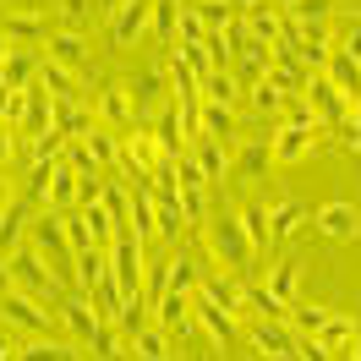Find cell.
<instances>
[{"mask_svg":"<svg viewBox=\"0 0 361 361\" xmlns=\"http://www.w3.org/2000/svg\"><path fill=\"white\" fill-rule=\"evenodd\" d=\"M6 269H11V290H27L33 301H44V307H61V295H66V285H61V274L44 263V252L33 247H17L11 257H6Z\"/></svg>","mask_w":361,"mask_h":361,"instance_id":"6da1fadb","label":"cell"},{"mask_svg":"<svg viewBox=\"0 0 361 361\" xmlns=\"http://www.w3.org/2000/svg\"><path fill=\"white\" fill-rule=\"evenodd\" d=\"M208 241H214V257H219L230 274H247L252 263H257V247H252L241 214H219V219H208Z\"/></svg>","mask_w":361,"mask_h":361,"instance_id":"7a4b0ae2","label":"cell"},{"mask_svg":"<svg viewBox=\"0 0 361 361\" xmlns=\"http://www.w3.org/2000/svg\"><path fill=\"white\" fill-rule=\"evenodd\" d=\"M301 99H307V110H312L317 132H334L339 121L350 115V99L329 82V71H307V88H301Z\"/></svg>","mask_w":361,"mask_h":361,"instance_id":"3957f363","label":"cell"},{"mask_svg":"<svg viewBox=\"0 0 361 361\" xmlns=\"http://www.w3.org/2000/svg\"><path fill=\"white\" fill-rule=\"evenodd\" d=\"M27 235H33V247L44 252V263L55 274H66L71 269V241H66V219L55 214V208H39V219L27 225Z\"/></svg>","mask_w":361,"mask_h":361,"instance_id":"277c9868","label":"cell"},{"mask_svg":"<svg viewBox=\"0 0 361 361\" xmlns=\"http://www.w3.org/2000/svg\"><path fill=\"white\" fill-rule=\"evenodd\" d=\"M55 317L66 323L71 345H88V339L99 334V323H110V317L99 312V301H93L88 290H66V295H61V307H55Z\"/></svg>","mask_w":361,"mask_h":361,"instance_id":"5b68a950","label":"cell"},{"mask_svg":"<svg viewBox=\"0 0 361 361\" xmlns=\"http://www.w3.org/2000/svg\"><path fill=\"white\" fill-rule=\"evenodd\" d=\"M110 279H115V290H121V301H137L142 295V247H137V235H115V247H110Z\"/></svg>","mask_w":361,"mask_h":361,"instance_id":"8992f818","label":"cell"},{"mask_svg":"<svg viewBox=\"0 0 361 361\" xmlns=\"http://www.w3.org/2000/svg\"><path fill=\"white\" fill-rule=\"evenodd\" d=\"M241 33H247L252 44L274 49V44L290 39V23H285V11H274V6H247V11H241Z\"/></svg>","mask_w":361,"mask_h":361,"instance_id":"52a82bcc","label":"cell"},{"mask_svg":"<svg viewBox=\"0 0 361 361\" xmlns=\"http://www.w3.org/2000/svg\"><path fill=\"white\" fill-rule=\"evenodd\" d=\"M0 312H6V323H17L27 334H49V323H55V312H49L44 301H33L27 290H6L0 295Z\"/></svg>","mask_w":361,"mask_h":361,"instance_id":"ba28073f","label":"cell"},{"mask_svg":"<svg viewBox=\"0 0 361 361\" xmlns=\"http://www.w3.org/2000/svg\"><path fill=\"white\" fill-rule=\"evenodd\" d=\"M269 142H274V164H301V159L317 148V126L312 121H285Z\"/></svg>","mask_w":361,"mask_h":361,"instance_id":"9c48e42d","label":"cell"},{"mask_svg":"<svg viewBox=\"0 0 361 361\" xmlns=\"http://www.w3.org/2000/svg\"><path fill=\"white\" fill-rule=\"evenodd\" d=\"M312 225L329 235V241H361V208L345 203V197H334V203H323L312 214Z\"/></svg>","mask_w":361,"mask_h":361,"instance_id":"30bf717a","label":"cell"},{"mask_svg":"<svg viewBox=\"0 0 361 361\" xmlns=\"http://www.w3.org/2000/svg\"><path fill=\"white\" fill-rule=\"evenodd\" d=\"M252 345L263 350V361H290L295 356V334L285 317H257L252 323Z\"/></svg>","mask_w":361,"mask_h":361,"instance_id":"8fae6325","label":"cell"},{"mask_svg":"<svg viewBox=\"0 0 361 361\" xmlns=\"http://www.w3.org/2000/svg\"><path fill=\"white\" fill-rule=\"evenodd\" d=\"M126 88H132V104H137V126H148V121L164 110V88H170V77H164L159 66H148L137 82H126Z\"/></svg>","mask_w":361,"mask_h":361,"instance_id":"7c38bea8","label":"cell"},{"mask_svg":"<svg viewBox=\"0 0 361 361\" xmlns=\"http://www.w3.org/2000/svg\"><path fill=\"white\" fill-rule=\"evenodd\" d=\"M99 115H104V126L110 132H137V104H132V88L126 82H110V88L99 93Z\"/></svg>","mask_w":361,"mask_h":361,"instance_id":"4fadbf2b","label":"cell"},{"mask_svg":"<svg viewBox=\"0 0 361 361\" xmlns=\"http://www.w3.org/2000/svg\"><path fill=\"white\" fill-rule=\"evenodd\" d=\"M148 11H154V0H126V6L110 17V39L121 49H132L137 39H148Z\"/></svg>","mask_w":361,"mask_h":361,"instance_id":"5bb4252c","label":"cell"},{"mask_svg":"<svg viewBox=\"0 0 361 361\" xmlns=\"http://www.w3.org/2000/svg\"><path fill=\"white\" fill-rule=\"evenodd\" d=\"M154 323L164 329V334H192L197 323H192V295H180V290H164V295H154Z\"/></svg>","mask_w":361,"mask_h":361,"instance_id":"9a60e30c","label":"cell"},{"mask_svg":"<svg viewBox=\"0 0 361 361\" xmlns=\"http://www.w3.org/2000/svg\"><path fill=\"white\" fill-rule=\"evenodd\" d=\"M44 49H49V61L55 66H66V71H82L88 66V39L77 33V27H55L44 39Z\"/></svg>","mask_w":361,"mask_h":361,"instance_id":"2e32d148","label":"cell"},{"mask_svg":"<svg viewBox=\"0 0 361 361\" xmlns=\"http://www.w3.org/2000/svg\"><path fill=\"white\" fill-rule=\"evenodd\" d=\"M269 164H274V142L269 137H252V142H241L235 159H230V180H257Z\"/></svg>","mask_w":361,"mask_h":361,"instance_id":"e0dca14e","label":"cell"},{"mask_svg":"<svg viewBox=\"0 0 361 361\" xmlns=\"http://www.w3.org/2000/svg\"><path fill=\"white\" fill-rule=\"evenodd\" d=\"M192 323H197V329H208V339H214V345H230V334H235V317H230L225 307H214L203 290L192 295Z\"/></svg>","mask_w":361,"mask_h":361,"instance_id":"ac0fdd59","label":"cell"},{"mask_svg":"<svg viewBox=\"0 0 361 361\" xmlns=\"http://www.w3.org/2000/svg\"><path fill=\"white\" fill-rule=\"evenodd\" d=\"M33 82H39V55L11 44L6 66H0V88H6V93H23V88H33Z\"/></svg>","mask_w":361,"mask_h":361,"instance_id":"d6986e66","label":"cell"},{"mask_svg":"<svg viewBox=\"0 0 361 361\" xmlns=\"http://www.w3.org/2000/svg\"><path fill=\"white\" fill-rule=\"evenodd\" d=\"M110 274V247H88V252H77L71 257V290H88L93 295V285Z\"/></svg>","mask_w":361,"mask_h":361,"instance_id":"ffe728a7","label":"cell"},{"mask_svg":"<svg viewBox=\"0 0 361 361\" xmlns=\"http://www.w3.org/2000/svg\"><path fill=\"white\" fill-rule=\"evenodd\" d=\"M317 345H323L329 356H350V345H356V317L329 312V317H323V329H317Z\"/></svg>","mask_w":361,"mask_h":361,"instance_id":"44dd1931","label":"cell"},{"mask_svg":"<svg viewBox=\"0 0 361 361\" xmlns=\"http://www.w3.org/2000/svg\"><path fill=\"white\" fill-rule=\"evenodd\" d=\"M23 235H27V203L11 197V203L0 208V257H11V252L23 247Z\"/></svg>","mask_w":361,"mask_h":361,"instance_id":"7402d4cb","label":"cell"},{"mask_svg":"<svg viewBox=\"0 0 361 361\" xmlns=\"http://www.w3.org/2000/svg\"><path fill=\"white\" fill-rule=\"evenodd\" d=\"M0 33H6L17 49H44V39H49V27L39 23L33 11H23V17H6V23H0Z\"/></svg>","mask_w":361,"mask_h":361,"instance_id":"603a6c76","label":"cell"},{"mask_svg":"<svg viewBox=\"0 0 361 361\" xmlns=\"http://www.w3.org/2000/svg\"><path fill=\"white\" fill-rule=\"evenodd\" d=\"M77 219L88 225L93 247H115V235H121V225L110 219V208H104V203H77Z\"/></svg>","mask_w":361,"mask_h":361,"instance_id":"cb8c5ba5","label":"cell"},{"mask_svg":"<svg viewBox=\"0 0 361 361\" xmlns=\"http://www.w3.org/2000/svg\"><path fill=\"white\" fill-rule=\"evenodd\" d=\"M301 225H307V208L295 203V197H285V203L269 208V241H290Z\"/></svg>","mask_w":361,"mask_h":361,"instance_id":"d4e9b609","label":"cell"},{"mask_svg":"<svg viewBox=\"0 0 361 361\" xmlns=\"http://www.w3.org/2000/svg\"><path fill=\"white\" fill-rule=\"evenodd\" d=\"M323 71H329V82H334V88L345 93L350 104L361 99V61H350V55H339V49H334V55H329V66H323Z\"/></svg>","mask_w":361,"mask_h":361,"instance_id":"484cf974","label":"cell"},{"mask_svg":"<svg viewBox=\"0 0 361 361\" xmlns=\"http://www.w3.org/2000/svg\"><path fill=\"white\" fill-rule=\"evenodd\" d=\"M203 137H208V142L235 148V110H230V104H208V99H203Z\"/></svg>","mask_w":361,"mask_h":361,"instance_id":"4316f807","label":"cell"},{"mask_svg":"<svg viewBox=\"0 0 361 361\" xmlns=\"http://www.w3.org/2000/svg\"><path fill=\"white\" fill-rule=\"evenodd\" d=\"M39 88L49 93V99H77V71H66V66H55V61H39Z\"/></svg>","mask_w":361,"mask_h":361,"instance_id":"83f0119b","label":"cell"},{"mask_svg":"<svg viewBox=\"0 0 361 361\" xmlns=\"http://www.w3.org/2000/svg\"><path fill=\"white\" fill-rule=\"evenodd\" d=\"M295 285H301V263H295V257H285V263H274V269H269V295L279 301V307H290V301H295Z\"/></svg>","mask_w":361,"mask_h":361,"instance_id":"f1b7e54d","label":"cell"},{"mask_svg":"<svg viewBox=\"0 0 361 361\" xmlns=\"http://www.w3.org/2000/svg\"><path fill=\"white\" fill-rule=\"evenodd\" d=\"M176 17H180V0H154V11H148V33L164 49H176Z\"/></svg>","mask_w":361,"mask_h":361,"instance_id":"f546056e","label":"cell"},{"mask_svg":"<svg viewBox=\"0 0 361 361\" xmlns=\"http://www.w3.org/2000/svg\"><path fill=\"white\" fill-rule=\"evenodd\" d=\"M285 99H290V93L279 88V82H269V77H257V82H252V88H247V104H252V110H257V115H263V121L285 110Z\"/></svg>","mask_w":361,"mask_h":361,"instance_id":"4dcf8cb0","label":"cell"},{"mask_svg":"<svg viewBox=\"0 0 361 361\" xmlns=\"http://www.w3.org/2000/svg\"><path fill=\"white\" fill-rule=\"evenodd\" d=\"M132 356H154V361H170V334L159 329L154 317H148V323H142V329L132 334Z\"/></svg>","mask_w":361,"mask_h":361,"instance_id":"1f68e13d","label":"cell"},{"mask_svg":"<svg viewBox=\"0 0 361 361\" xmlns=\"http://www.w3.org/2000/svg\"><path fill=\"white\" fill-rule=\"evenodd\" d=\"M176 170V164H170ZM176 203H180V219L186 225H208V186H180L176 180Z\"/></svg>","mask_w":361,"mask_h":361,"instance_id":"d6a6232c","label":"cell"},{"mask_svg":"<svg viewBox=\"0 0 361 361\" xmlns=\"http://www.w3.org/2000/svg\"><path fill=\"white\" fill-rule=\"evenodd\" d=\"M203 99H208V104H230V110H235V99H241L235 71H203Z\"/></svg>","mask_w":361,"mask_h":361,"instance_id":"836d02e7","label":"cell"},{"mask_svg":"<svg viewBox=\"0 0 361 361\" xmlns=\"http://www.w3.org/2000/svg\"><path fill=\"white\" fill-rule=\"evenodd\" d=\"M82 148L93 154V164H99V170L121 164V137H115V132H104V126H93V132L82 137Z\"/></svg>","mask_w":361,"mask_h":361,"instance_id":"e575fe53","label":"cell"},{"mask_svg":"<svg viewBox=\"0 0 361 361\" xmlns=\"http://www.w3.org/2000/svg\"><path fill=\"white\" fill-rule=\"evenodd\" d=\"M197 285H203V274H197V263H192L186 252H170V285H164V290L197 295Z\"/></svg>","mask_w":361,"mask_h":361,"instance_id":"d590c367","label":"cell"},{"mask_svg":"<svg viewBox=\"0 0 361 361\" xmlns=\"http://www.w3.org/2000/svg\"><path fill=\"white\" fill-rule=\"evenodd\" d=\"M323 317H329V307H285V323H290L295 339H317Z\"/></svg>","mask_w":361,"mask_h":361,"instance_id":"8d00e7d4","label":"cell"},{"mask_svg":"<svg viewBox=\"0 0 361 361\" xmlns=\"http://www.w3.org/2000/svg\"><path fill=\"white\" fill-rule=\"evenodd\" d=\"M329 11H334V0H290V6H285V23L290 27H312V23H323Z\"/></svg>","mask_w":361,"mask_h":361,"instance_id":"74e56055","label":"cell"},{"mask_svg":"<svg viewBox=\"0 0 361 361\" xmlns=\"http://www.w3.org/2000/svg\"><path fill=\"white\" fill-rule=\"evenodd\" d=\"M23 361H77V345H66V339H49L39 334L33 345L23 350Z\"/></svg>","mask_w":361,"mask_h":361,"instance_id":"f35d334b","label":"cell"},{"mask_svg":"<svg viewBox=\"0 0 361 361\" xmlns=\"http://www.w3.org/2000/svg\"><path fill=\"white\" fill-rule=\"evenodd\" d=\"M235 214H241V225H247L252 247L269 252V208H263V203H247V208H235Z\"/></svg>","mask_w":361,"mask_h":361,"instance_id":"ab89813d","label":"cell"},{"mask_svg":"<svg viewBox=\"0 0 361 361\" xmlns=\"http://www.w3.org/2000/svg\"><path fill=\"white\" fill-rule=\"evenodd\" d=\"M186 6H192V11L203 17V27H208V33H219V27H230V23H235V17H230V6H235V0H186Z\"/></svg>","mask_w":361,"mask_h":361,"instance_id":"60d3db41","label":"cell"},{"mask_svg":"<svg viewBox=\"0 0 361 361\" xmlns=\"http://www.w3.org/2000/svg\"><path fill=\"white\" fill-rule=\"evenodd\" d=\"M66 142H71V137L55 132V126H49V132H39V137H33V164H55V159L66 154Z\"/></svg>","mask_w":361,"mask_h":361,"instance_id":"b9f144b4","label":"cell"},{"mask_svg":"<svg viewBox=\"0 0 361 361\" xmlns=\"http://www.w3.org/2000/svg\"><path fill=\"white\" fill-rule=\"evenodd\" d=\"M88 350L99 361H121V329H115V323H99V334L88 339Z\"/></svg>","mask_w":361,"mask_h":361,"instance_id":"7bdbcfd3","label":"cell"},{"mask_svg":"<svg viewBox=\"0 0 361 361\" xmlns=\"http://www.w3.org/2000/svg\"><path fill=\"white\" fill-rule=\"evenodd\" d=\"M241 295H247V312H257V317H285V307L269 295V285H241Z\"/></svg>","mask_w":361,"mask_h":361,"instance_id":"ee69618b","label":"cell"},{"mask_svg":"<svg viewBox=\"0 0 361 361\" xmlns=\"http://www.w3.org/2000/svg\"><path fill=\"white\" fill-rule=\"evenodd\" d=\"M203 39H208L203 17H197L192 6H180V17H176V44H203Z\"/></svg>","mask_w":361,"mask_h":361,"instance_id":"f6af8a7d","label":"cell"},{"mask_svg":"<svg viewBox=\"0 0 361 361\" xmlns=\"http://www.w3.org/2000/svg\"><path fill=\"white\" fill-rule=\"evenodd\" d=\"M154 203H159V241H176L180 225H186V219H180V203L176 197H154Z\"/></svg>","mask_w":361,"mask_h":361,"instance_id":"bcb514c9","label":"cell"},{"mask_svg":"<svg viewBox=\"0 0 361 361\" xmlns=\"http://www.w3.org/2000/svg\"><path fill=\"white\" fill-rule=\"evenodd\" d=\"M11 159H17V126H6V121H0V170H6Z\"/></svg>","mask_w":361,"mask_h":361,"instance_id":"7dc6e473","label":"cell"},{"mask_svg":"<svg viewBox=\"0 0 361 361\" xmlns=\"http://www.w3.org/2000/svg\"><path fill=\"white\" fill-rule=\"evenodd\" d=\"M339 55L361 61V23H350V27H345V39H339Z\"/></svg>","mask_w":361,"mask_h":361,"instance_id":"c3c4849f","label":"cell"},{"mask_svg":"<svg viewBox=\"0 0 361 361\" xmlns=\"http://www.w3.org/2000/svg\"><path fill=\"white\" fill-rule=\"evenodd\" d=\"M11 290V269H6V257H0V295Z\"/></svg>","mask_w":361,"mask_h":361,"instance_id":"681fc988","label":"cell"},{"mask_svg":"<svg viewBox=\"0 0 361 361\" xmlns=\"http://www.w3.org/2000/svg\"><path fill=\"white\" fill-rule=\"evenodd\" d=\"M121 6H126V0H99V11H110V17L121 11Z\"/></svg>","mask_w":361,"mask_h":361,"instance_id":"f907efd6","label":"cell"},{"mask_svg":"<svg viewBox=\"0 0 361 361\" xmlns=\"http://www.w3.org/2000/svg\"><path fill=\"white\" fill-rule=\"evenodd\" d=\"M350 126H356V132H361V99H356V104H350Z\"/></svg>","mask_w":361,"mask_h":361,"instance_id":"816d5d0a","label":"cell"},{"mask_svg":"<svg viewBox=\"0 0 361 361\" xmlns=\"http://www.w3.org/2000/svg\"><path fill=\"white\" fill-rule=\"evenodd\" d=\"M6 55H11V39H6V33H0V66H6Z\"/></svg>","mask_w":361,"mask_h":361,"instance_id":"f5cc1de1","label":"cell"},{"mask_svg":"<svg viewBox=\"0 0 361 361\" xmlns=\"http://www.w3.org/2000/svg\"><path fill=\"white\" fill-rule=\"evenodd\" d=\"M350 350H356V361H361V317H356V345H350Z\"/></svg>","mask_w":361,"mask_h":361,"instance_id":"db71d44e","label":"cell"},{"mask_svg":"<svg viewBox=\"0 0 361 361\" xmlns=\"http://www.w3.org/2000/svg\"><path fill=\"white\" fill-rule=\"evenodd\" d=\"M263 6H274V11H285V6H290V0H263Z\"/></svg>","mask_w":361,"mask_h":361,"instance_id":"11a10c76","label":"cell"},{"mask_svg":"<svg viewBox=\"0 0 361 361\" xmlns=\"http://www.w3.org/2000/svg\"><path fill=\"white\" fill-rule=\"evenodd\" d=\"M235 6H241V11H247V6H263V0H235Z\"/></svg>","mask_w":361,"mask_h":361,"instance_id":"9f6ffc18","label":"cell"},{"mask_svg":"<svg viewBox=\"0 0 361 361\" xmlns=\"http://www.w3.org/2000/svg\"><path fill=\"white\" fill-rule=\"evenodd\" d=\"M126 361H154V356H126Z\"/></svg>","mask_w":361,"mask_h":361,"instance_id":"6f0895ef","label":"cell"},{"mask_svg":"<svg viewBox=\"0 0 361 361\" xmlns=\"http://www.w3.org/2000/svg\"><path fill=\"white\" fill-rule=\"evenodd\" d=\"M6 203H11V197H6V192H0V208H6Z\"/></svg>","mask_w":361,"mask_h":361,"instance_id":"680465c9","label":"cell"},{"mask_svg":"<svg viewBox=\"0 0 361 361\" xmlns=\"http://www.w3.org/2000/svg\"><path fill=\"white\" fill-rule=\"evenodd\" d=\"M55 6H61V0H55Z\"/></svg>","mask_w":361,"mask_h":361,"instance_id":"91938a15","label":"cell"}]
</instances>
